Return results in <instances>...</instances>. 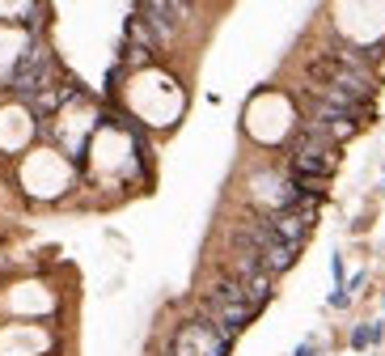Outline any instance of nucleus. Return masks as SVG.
<instances>
[{"label":"nucleus","instance_id":"9","mask_svg":"<svg viewBox=\"0 0 385 356\" xmlns=\"http://www.w3.org/2000/svg\"><path fill=\"white\" fill-rule=\"evenodd\" d=\"M165 356H170V352H165Z\"/></svg>","mask_w":385,"mask_h":356},{"label":"nucleus","instance_id":"6","mask_svg":"<svg viewBox=\"0 0 385 356\" xmlns=\"http://www.w3.org/2000/svg\"><path fill=\"white\" fill-rule=\"evenodd\" d=\"M385 335V327L381 323H364V327H356L352 331V348H368V343H377Z\"/></svg>","mask_w":385,"mask_h":356},{"label":"nucleus","instance_id":"1","mask_svg":"<svg viewBox=\"0 0 385 356\" xmlns=\"http://www.w3.org/2000/svg\"><path fill=\"white\" fill-rule=\"evenodd\" d=\"M60 77H64L60 60L51 56V47H47L42 34H38V38L26 47V56L5 72V85H9V93H13L17 102H30V98H38L42 89H51Z\"/></svg>","mask_w":385,"mask_h":356},{"label":"nucleus","instance_id":"3","mask_svg":"<svg viewBox=\"0 0 385 356\" xmlns=\"http://www.w3.org/2000/svg\"><path fill=\"white\" fill-rule=\"evenodd\" d=\"M132 13H140V17L148 22V30L161 38V47H174V42L182 38V22H178V13L165 5V0H136Z\"/></svg>","mask_w":385,"mask_h":356},{"label":"nucleus","instance_id":"5","mask_svg":"<svg viewBox=\"0 0 385 356\" xmlns=\"http://www.w3.org/2000/svg\"><path fill=\"white\" fill-rule=\"evenodd\" d=\"M297 254H301V246H292V242H271V246L262 250V268H267L271 276H280V272H288V268L297 263Z\"/></svg>","mask_w":385,"mask_h":356},{"label":"nucleus","instance_id":"7","mask_svg":"<svg viewBox=\"0 0 385 356\" xmlns=\"http://www.w3.org/2000/svg\"><path fill=\"white\" fill-rule=\"evenodd\" d=\"M174 13H178V22H182V30L187 26H195V0H165Z\"/></svg>","mask_w":385,"mask_h":356},{"label":"nucleus","instance_id":"2","mask_svg":"<svg viewBox=\"0 0 385 356\" xmlns=\"http://www.w3.org/2000/svg\"><path fill=\"white\" fill-rule=\"evenodd\" d=\"M229 348H233V335H225L203 314H195L191 323H182L170 335V343H165L170 356H229Z\"/></svg>","mask_w":385,"mask_h":356},{"label":"nucleus","instance_id":"4","mask_svg":"<svg viewBox=\"0 0 385 356\" xmlns=\"http://www.w3.org/2000/svg\"><path fill=\"white\" fill-rule=\"evenodd\" d=\"M123 42H132V47H140V51H148V56H152V60H157V56H161V51H165V47H161V38H157V34L148 30V22H144L140 13H132V17L123 22Z\"/></svg>","mask_w":385,"mask_h":356},{"label":"nucleus","instance_id":"8","mask_svg":"<svg viewBox=\"0 0 385 356\" xmlns=\"http://www.w3.org/2000/svg\"><path fill=\"white\" fill-rule=\"evenodd\" d=\"M313 352H317V348H313V339H309V343H301V348H297V356H313Z\"/></svg>","mask_w":385,"mask_h":356}]
</instances>
